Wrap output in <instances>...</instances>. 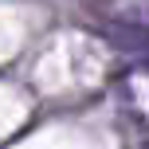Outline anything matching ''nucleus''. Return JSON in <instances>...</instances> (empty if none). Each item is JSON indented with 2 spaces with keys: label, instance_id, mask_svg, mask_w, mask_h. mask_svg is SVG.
Here are the masks:
<instances>
[{
  "label": "nucleus",
  "instance_id": "1",
  "mask_svg": "<svg viewBox=\"0 0 149 149\" xmlns=\"http://www.w3.org/2000/svg\"><path fill=\"white\" fill-rule=\"evenodd\" d=\"M110 39L122 51H141V47H149V31L134 28V24H126V31H110Z\"/></svg>",
  "mask_w": 149,
  "mask_h": 149
}]
</instances>
